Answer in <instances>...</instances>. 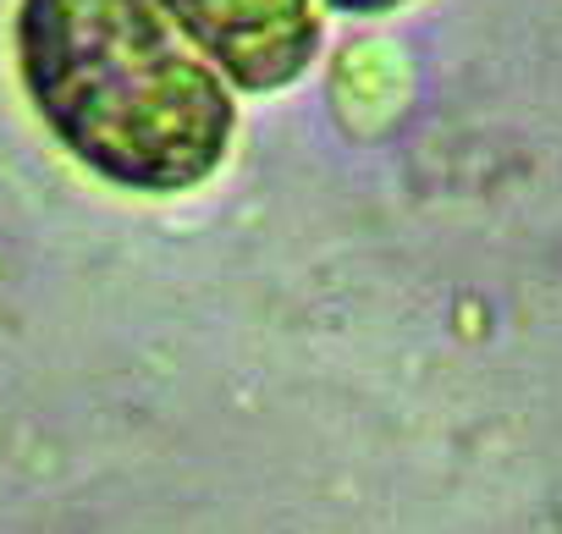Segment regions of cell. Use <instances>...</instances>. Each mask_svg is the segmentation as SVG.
<instances>
[{
	"label": "cell",
	"instance_id": "obj_1",
	"mask_svg": "<svg viewBox=\"0 0 562 534\" xmlns=\"http://www.w3.org/2000/svg\"><path fill=\"white\" fill-rule=\"evenodd\" d=\"M18 67L45 127L116 188L188 193L232 149V94L155 0H23Z\"/></svg>",
	"mask_w": 562,
	"mask_h": 534
},
{
	"label": "cell",
	"instance_id": "obj_2",
	"mask_svg": "<svg viewBox=\"0 0 562 534\" xmlns=\"http://www.w3.org/2000/svg\"><path fill=\"white\" fill-rule=\"evenodd\" d=\"M243 89H288L321 56L315 0H155Z\"/></svg>",
	"mask_w": 562,
	"mask_h": 534
},
{
	"label": "cell",
	"instance_id": "obj_3",
	"mask_svg": "<svg viewBox=\"0 0 562 534\" xmlns=\"http://www.w3.org/2000/svg\"><path fill=\"white\" fill-rule=\"evenodd\" d=\"M331 7H342V12H392V7H403V0H331Z\"/></svg>",
	"mask_w": 562,
	"mask_h": 534
}]
</instances>
